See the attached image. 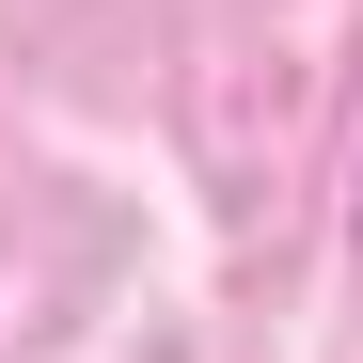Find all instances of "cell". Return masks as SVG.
Returning a JSON list of instances; mask_svg holds the SVG:
<instances>
[{
	"mask_svg": "<svg viewBox=\"0 0 363 363\" xmlns=\"http://www.w3.org/2000/svg\"><path fill=\"white\" fill-rule=\"evenodd\" d=\"M347 237H363V190H347Z\"/></svg>",
	"mask_w": 363,
	"mask_h": 363,
	"instance_id": "obj_1",
	"label": "cell"
}]
</instances>
